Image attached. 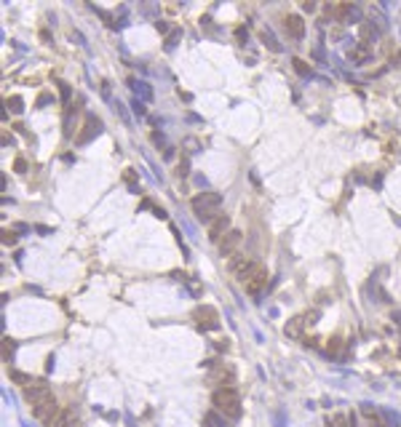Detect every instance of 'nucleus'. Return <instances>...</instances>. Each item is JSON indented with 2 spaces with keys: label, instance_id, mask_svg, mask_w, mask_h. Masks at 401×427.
Segmentation results:
<instances>
[{
  "label": "nucleus",
  "instance_id": "f257e3e1",
  "mask_svg": "<svg viewBox=\"0 0 401 427\" xmlns=\"http://www.w3.org/2000/svg\"><path fill=\"white\" fill-rule=\"evenodd\" d=\"M212 403H214V411L222 417H228V419L241 417V395L236 393V387H220V390H214Z\"/></svg>",
  "mask_w": 401,
  "mask_h": 427
},
{
  "label": "nucleus",
  "instance_id": "f03ea898",
  "mask_svg": "<svg viewBox=\"0 0 401 427\" xmlns=\"http://www.w3.org/2000/svg\"><path fill=\"white\" fill-rule=\"evenodd\" d=\"M220 206H222V195H220V192H200V195H196L190 200L192 214H196L200 222H209V224L220 216Z\"/></svg>",
  "mask_w": 401,
  "mask_h": 427
},
{
  "label": "nucleus",
  "instance_id": "f3484780",
  "mask_svg": "<svg viewBox=\"0 0 401 427\" xmlns=\"http://www.w3.org/2000/svg\"><path fill=\"white\" fill-rule=\"evenodd\" d=\"M292 64H294V72L297 75H302V77H310V64H308V61H302V59H292Z\"/></svg>",
  "mask_w": 401,
  "mask_h": 427
},
{
  "label": "nucleus",
  "instance_id": "ddd939ff",
  "mask_svg": "<svg viewBox=\"0 0 401 427\" xmlns=\"http://www.w3.org/2000/svg\"><path fill=\"white\" fill-rule=\"evenodd\" d=\"M8 377L14 379L16 385H22V387H30L32 385V377L30 374H24V371H16V369H8Z\"/></svg>",
  "mask_w": 401,
  "mask_h": 427
},
{
  "label": "nucleus",
  "instance_id": "7ed1b4c3",
  "mask_svg": "<svg viewBox=\"0 0 401 427\" xmlns=\"http://www.w3.org/2000/svg\"><path fill=\"white\" fill-rule=\"evenodd\" d=\"M59 414H62V409H59V403H56V398H54V395H48V398H43V401H38L35 406H32V417H35L40 425H46V427H54V425H56Z\"/></svg>",
  "mask_w": 401,
  "mask_h": 427
},
{
  "label": "nucleus",
  "instance_id": "bb28decb",
  "mask_svg": "<svg viewBox=\"0 0 401 427\" xmlns=\"http://www.w3.org/2000/svg\"><path fill=\"white\" fill-rule=\"evenodd\" d=\"M51 102V94H40L38 96V104H48Z\"/></svg>",
  "mask_w": 401,
  "mask_h": 427
},
{
  "label": "nucleus",
  "instance_id": "39448f33",
  "mask_svg": "<svg viewBox=\"0 0 401 427\" xmlns=\"http://www.w3.org/2000/svg\"><path fill=\"white\" fill-rule=\"evenodd\" d=\"M192 321H196L198 329L214 331V329L220 326V313H217V310H214L212 305H200V307L192 310Z\"/></svg>",
  "mask_w": 401,
  "mask_h": 427
},
{
  "label": "nucleus",
  "instance_id": "b1692460",
  "mask_svg": "<svg viewBox=\"0 0 401 427\" xmlns=\"http://www.w3.org/2000/svg\"><path fill=\"white\" fill-rule=\"evenodd\" d=\"M188 168H190L188 158H182V160H180V168H176V174H180V176H188Z\"/></svg>",
  "mask_w": 401,
  "mask_h": 427
},
{
  "label": "nucleus",
  "instance_id": "dca6fc26",
  "mask_svg": "<svg viewBox=\"0 0 401 427\" xmlns=\"http://www.w3.org/2000/svg\"><path fill=\"white\" fill-rule=\"evenodd\" d=\"M353 13V3H342V5H334V19L345 21Z\"/></svg>",
  "mask_w": 401,
  "mask_h": 427
},
{
  "label": "nucleus",
  "instance_id": "aec40b11",
  "mask_svg": "<svg viewBox=\"0 0 401 427\" xmlns=\"http://www.w3.org/2000/svg\"><path fill=\"white\" fill-rule=\"evenodd\" d=\"M204 427H220V417H217V411H209V414L204 417Z\"/></svg>",
  "mask_w": 401,
  "mask_h": 427
},
{
  "label": "nucleus",
  "instance_id": "6e6552de",
  "mask_svg": "<svg viewBox=\"0 0 401 427\" xmlns=\"http://www.w3.org/2000/svg\"><path fill=\"white\" fill-rule=\"evenodd\" d=\"M284 29H286L289 37H294V40H300V37L305 35V21L300 13H289V16H284Z\"/></svg>",
  "mask_w": 401,
  "mask_h": 427
},
{
  "label": "nucleus",
  "instance_id": "6ab92c4d",
  "mask_svg": "<svg viewBox=\"0 0 401 427\" xmlns=\"http://www.w3.org/2000/svg\"><path fill=\"white\" fill-rule=\"evenodd\" d=\"M340 347H342V339L340 337H332L329 345H326V353L329 355H337V353H340Z\"/></svg>",
  "mask_w": 401,
  "mask_h": 427
},
{
  "label": "nucleus",
  "instance_id": "9d476101",
  "mask_svg": "<svg viewBox=\"0 0 401 427\" xmlns=\"http://www.w3.org/2000/svg\"><path fill=\"white\" fill-rule=\"evenodd\" d=\"M241 238H244L241 230H230L228 235L220 240V254L222 256H233V251L238 248V243H241Z\"/></svg>",
  "mask_w": 401,
  "mask_h": 427
},
{
  "label": "nucleus",
  "instance_id": "9b49d317",
  "mask_svg": "<svg viewBox=\"0 0 401 427\" xmlns=\"http://www.w3.org/2000/svg\"><path fill=\"white\" fill-rule=\"evenodd\" d=\"M209 366L214 369L212 371V382H222V387H233V369H225V366H217V363H209Z\"/></svg>",
  "mask_w": 401,
  "mask_h": 427
},
{
  "label": "nucleus",
  "instance_id": "393cba45",
  "mask_svg": "<svg viewBox=\"0 0 401 427\" xmlns=\"http://www.w3.org/2000/svg\"><path fill=\"white\" fill-rule=\"evenodd\" d=\"M14 168H16L19 174H24V171H27V160H24V158H16V163H14Z\"/></svg>",
  "mask_w": 401,
  "mask_h": 427
},
{
  "label": "nucleus",
  "instance_id": "a211bd4d",
  "mask_svg": "<svg viewBox=\"0 0 401 427\" xmlns=\"http://www.w3.org/2000/svg\"><path fill=\"white\" fill-rule=\"evenodd\" d=\"M329 427H353V422H350V417H345V414H334L329 419Z\"/></svg>",
  "mask_w": 401,
  "mask_h": 427
},
{
  "label": "nucleus",
  "instance_id": "412c9836",
  "mask_svg": "<svg viewBox=\"0 0 401 427\" xmlns=\"http://www.w3.org/2000/svg\"><path fill=\"white\" fill-rule=\"evenodd\" d=\"M260 37H262V40H265L268 45H270V48H273V51H281V45H278V43H276V37H273L270 32H268V29H265V32H262Z\"/></svg>",
  "mask_w": 401,
  "mask_h": 427
},
{
  "label": "nucleus",
  "instance_id": "0eeeda50",
  "mask_svg": "<svg viewBox=\"0 0 401 427\" xmlns=\"http://www.w3.org/2000/svg\"><path fill=\"white\" fill-rule=\"evenodd\" d=\"M230 232V216L228 214H220L217 219H214L209 224V240H214V243H220L222 238H225Z\"/></svg>",
  "mask_w": 401,
  "mask_h": 427
},
{
  "label": "nucleus",
  "instance_id": "f8f14e48",
  "mask_svg": "<svg viewBox=\"0 0 401 427\" xmlns=\"http://www.w3.org/2000/svg\"><path fill=\"white\" fill-rule=\"evenodd\" d=\"M305 315H297V318H292V321L286 323V337H292V339H297V337H302V329H305Z\"/></svg>",
  "mask_w": 401,
  "mask_h": 427
},
{
  "label": "nucleus",
  "instance_id": "1a4fd4ad",
  "mask_svg": "<svg viewBox=\"0 0 401 427\" xmlns=\"http://www.w3.org/2000/svg\"><path fill=\"white\" fill-rule=\"evenodd\" d=\"M48 395H51V390H48V385H46V382H32L30 387H24V398H27L30 406H35L38 401L48 398Z\"/></svg>",
  "mask_w": 401,
  "mask_h": 427
},
{
  "label": "nucleus",
  "instance_id": "4be33fe9",
  "mask_svg": "<svg viewBox=\"0 0 401 427\" xmlns=\"http://www.w3.org/2000/svg\"><path fill=\"white\" fill-rule=\"evenodd\" d=\"M3 243H6V246H14V243H16V232L6 230V232H3Z\"/></svg>",
  "mask_w": 401,
  "mask_h": 427
},
{
  "label": "nucleus",
  "instance_id": "20e7f679",
  "mask_svg": "<svg viewBox=\"0 0 401 427\" xmlns=\"http://www.w3.org/2000/svg\"><path fill=\"white\" fill-rule=\"evenodd\" d=\"M241 283H244L246 294H252V297H260V294L265 291V286H268V270L254 262V267L249 270V273H246V278H244Z\"/></svg>",
  "mask_w": 401,
  "mask_h": 427
},
{
  "label": "nucleus",
  "instance_id": "4468645a",
  "mask_svg": "<svg viewBox=\"0 0 401 427\" xmlns=\"http://www.w3.org/2000/svg\"><path fill=\"white\" fill-rule=\"evenodd\" d=\"M14 353H16V342H14L11 337H6V339H3V361H6V363H11Z\"/></svg>",
  "mask_w": 401,
  "mask_h": 427
},
{
  "label": "nucleus",
  "instance_id": "5701e85b",
  "mask_svg": "<svg viewBox=\"0 0 401 427\" xmlns=\"http://www.w3.org/2000/svg\"><path fill=\"white\" fill-rule=\"evenodd\" d=\"M305 323H308V326L318 323V310H310V313H305Z\"/></svg>",
  "mask_w": 401,
  "mask_h": 427
},
{
  "label": "nucleus",
  "instance_id": "a878e982",
  "mask_svg": "<svg viewBox=\"0 0 401 427\" xmlns=\"http://www.w3.org/2000/svg\"><path fill=\"white\" fill-rule=\"evenodd\" d=\"M59 91H62V96H64V99H70V94H72V91H70V85H67V83H59Z\"/></svg>",
  "mask_w": 401,
  "mask_h": 427
},
{
  "label": "nucleus",
  "instance_id": "2eb2a0df",
  "mask_svg": "<svg viewBox=\"0 0 401 427\" xmlns=\"http://www.w3.org/2000/svg\"><path fill=\"white\" fill-rule=\"evenodd\" d=\"M6 107H8L14 115H19L24 110V102H22V96H6Z\"/></svg>",
  "mask_w": 401,
  "mask_h": 427
},
{
  "label": "nucleus",
  "instance_id": "423d86ee",
  "mask_svg": "<svg viewBox=\"0 0 401 427\" xmlns=\"http://www.w3.org/2000/svg\"><path fill=\"white\" fill-rule=\"evenodd\" d=\"M99 131H102V120L96 118V115H86V123H83V131H78V136H75V142L78 144H88L91 139H94Z\"/></svg>",
  "mask_w": 401,
  "mask_h": 427
}]
</instances>
